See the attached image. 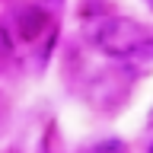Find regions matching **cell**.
I'll list each match as a JSON object with an SVG mask.
<instances>
[{
    "label": "cell",
    "instance_id": "cell-7",
    "mask_svg": "<svg viewBox=\"0 0 153 153\" xmlns=\"http://www.w3.org/2000/svg\"><path fill=\"white\" fill-rule=\"evenodd\" d=\"M147 3H150V10H153V0H147Z\"/></svg>",
    "mask_w": 153,
    "mask_h": 153
},
{
    "label": "cell",
    "instance_id": "cell-4",
    "mask_svg": "<svg viewBox=\"0 0 153 153\" xmlns=\"http://www.w3.org/2000/svg\"><path fill=\"white\" fill-rule=\"evenodd\" d=\"M13 35H10L7 26H0V61H7V57H13Z\"/></svg>",
    "mask_w": 153,
    "mask_h": 153
},
{
    "label": "cell",
    "instance_id": "cell-2",
    "mask_svg": "<svg viewBox=\"0 0 153 153\" xmlns=\"http://www.w3.org/2000/svg\"><path fill=\"white\" fill-rule=\"evenodd\" d=\"M134 86V70H124V67H115V70H102V74H96L86 86V99L93 108L99 112H112L118 105L128 99Z\"/></svg>",
    "mask_w": 153,
    "mask_h": 153
},
{
    "label": "cell",
    "instance_id": "cell-5",
    "mask_svg": "<svg viewBox=\"0 0 153 153\" xmlns=\"http://www.w3.org/2000/svg\"><path fill=\"white\" fill-rule=\"evenodd\" d=\"M86 153H124V143L121 140H102V143H96V147H89Z\"/></svg>",
    "mask_w": 153,
    "mask_h": 153
},
{
    "label": "cell",
    "instance_id": "cell-6",
    "mask_svg": "<svg viewBox=\"0 0 153 153\" xmlns=\"http://www.w3.org/2000/svg\"><path fill=\"white\" fill-rule=\"evenodd\" d=\"M147 153H153V140H150V147H147Z\"/></svg>",
    "mask_w": 153,
    "mask_h": 153
},
{
    "label": "cell",
    "instance_id": "cell-3",
    "mask_svg": "<svg viewBox=\"0 0 153 153\" xmlns=\"http://www.w3.org/2000/svg\"><path fill=\"white\" fill-rule=\"evenodd\" d=\"M48 26H51V13L42 3H26L16 10V35L22 42H38Z\"/></svg>",
    "mask_w": 153,
    "mask_h": 153
},
{
    "label": "cell",
    "instance_id": "cell-1",
    "mask_svg": "<svg viewBox=\"0 0 153 153\" xmlns=\"http://www.w3.org/2000/svg\"><path fill=\"white\" fill-rule=\"evenodd\" d=\"M89 38L99 54L112 57V61H131L137 48L150 38L147 26L131 16H105L89 29Z\"/></svg>",
    "mask_w": 153,
    "mask_h": 153
}]
</instances>
